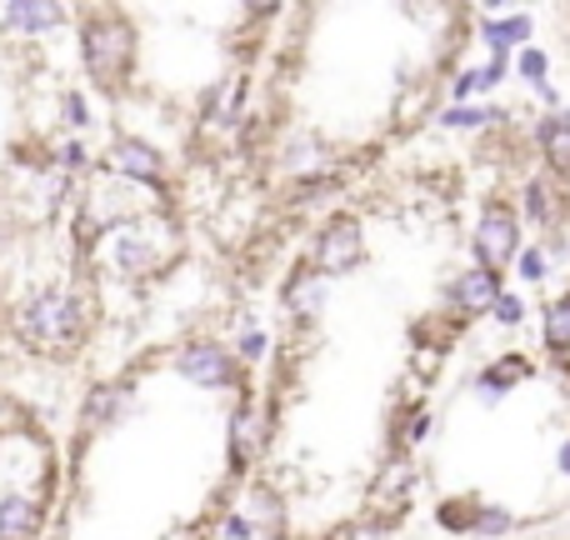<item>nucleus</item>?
<instances>
[{
  "mask_svg": "<svg viewBox=\"0 0 570 540\" xmlns=\"http://www.w3.org/2000/svg\"><path fill=\"white\" fill-rule=\"evenodd\" d=\"M475 275L471 196L445 166L361 180L295 251L246 485L276 540H355L381 516L481 321Z\"/></svg>",
  "mask_w": 570,
  "mask_h": 540,
  "instance_id": "nucleus-1",
  "label": "nucleus"
},
{
  "mask_svg": "<svg viewBox=\"0 0 570 540\" xmlns=\"http://www.w3.org/2000/svg\"><path fill=\"white\" fill-rule=\"evenodd\" d=\"M455 0L276 6L246 80V156L271 200L361 186L441 110L475 36Z\"/></svg>",
  "mask_w": 570,
  "mask_h": 540,
  "instance_id": "nucleus-2",
  "label": "nucleus"
},
{
  "mask_svg": "<svg viewBox=\"0 0 570 540\" xmlns=\"http://www.w3.org/2000/svg\"><path fill=\"white\" fill-rule=\"evenodd\" d=\"M256 455V381L216 335L146 345L96 385L40 540H216Z\"/></svg>",
  "mask_w": 570,
  "mask_h": 540,
  "instance_id": "nucleus-3",
  "label": "nucleus"
},
{
  "mask_svg": "<svg viewBox=\"0 0 570 540\" xmlns=\"http://www.w3.org/2000/svg\"><path fill=\"white\" fill-rule=\"evenodd\" d=\"M120 56L110 60L116 106L150 140H180L220 106L240 76L250 80L276 6H106Z\"/></svg>",
  "mask_w": 570,
  "mask_h": 540,
  "instance_id": "nucleus-4",
  "label": "nucleus"
},
{
  "mask_svg": "<svg viewBox=\"0 0 570 540\" xmlns=\"http://www.w3.org/2000/svg\"><path fill=\"white\" fill-rule=\"evenodd\" d=\"M60 481V445L26 401L0 391V540H40Z\"/></svg>",
  "mask_w": 570,
  "mask_h": 540,
  "instance_id": "nucleus-5",
  "label": "nucleus"
},
{
  "mask_svg": "<svg viewBox=\"0 0 570 540\" xmlns=\"http://www.w3.org/2000/svg\"><path fill=\"white\" fill-rule=\"evenodd\" d=\"M16 10L0 6V186L16 180L30 160L46 150L56 86H50V56H40L26 26H10Z\"/></svg>",
  "mask_w": 570,
  "mask_h": 540,
  "instance_id": "nucleus-6",
  "label": "nucleus"
},
{
  "mask_svg": "<svg viewBox=\"0 0 570 540\" xmlns=\"http://www.w3.org/2000/svg\"><path fill=\"white\" fill-rule=\"evenodd\" d=\"M541 341H546V361H551V371L570 385V285L551 301V311H546Z\"/></svg>",
  "mask_w": 570,
  "mask_h": 540,
  "instance_id": "nucleus-7",
  "label": "nucleus"
}]
</instances>
